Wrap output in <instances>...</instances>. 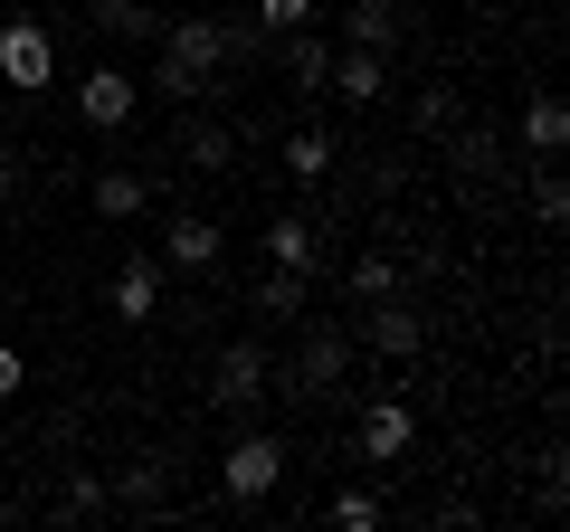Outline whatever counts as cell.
<instances>
[{"label":"cell","instance_id":"30","mask_svg":"<svg viewBox=\"0 0 570 532\" xmlns=\"http://www.w3.org/2000/svg\"><path fill=\"white\" fill-rule=\"evenodd\" d=\"M0 305H10V266H0Z\"/></svg>","mask_w":570,"mask_h":532},{"label":"cell","instance_id":"20","mask_svg":"<svg viewBox=\"0 0 570 532\" xmlns=\"http://www.w3.org/2000/svg\"><path fill=\"white\" fill-rule=\"evenodd\" d=\"M115 504H142V513L163 504V456H134V466L115 475Z\"/></svg>","mask_w":570,"mask_h":532},{"label":"cell","instance_id":"19","mask_svg":"<svg viewBox=\"0 0 570 532\" xmlns=\"http://www.w3.org/2000/svg\"><path fill=\"white\" fill-rule=\"evenodd\" d=\"M257 314H305V266H266V286H257Z\"/></svg>","mask_w":570,"mask_h":532},{"label":"cell","instance_id":"22","mask_svg":"<svg viewBox=\"0 0 570 532\" xmlns=\"http://www.w3.org/2000/svg\"><path fill=\"white\" fill-rule=\"evenodd\" d=\"M96 513H105V475H67V494H58V523H96Z\"/></svg>","mask_w":570,"mask_h":532},{"label":"cell","instance_id":"4","mask_svg":"<svg viewBox=\"0 0 570 532\" xmlns=\"http://www.w3.org/2000/svg\"><path fill=\"white\" fill-rule=\"evenodd\" d=\"M266 381H276V371H266V343H228L219 362H209V410H257Z\"/></svg>","mask_w":570,"mask_h":532},{"label":"cell","instance_id":"26","mask_svg":"<svg viewBox=\"0 0 570 532\" xmlns=\"http://www.w3.org/2000/svg\"><path fill=\"white\" fill-rule=\"evenodd\" d=\"M314 20V0H257V29L266 39H285V29H305Z\"/></svg>","mask_w":570,"mask_h":532},{"label":"cell","instance_id":"3","mask_svg":"<svg viewBox=\"0 0 570 532\" xmlns=\"http://www.w3.org/2000/svg\"><path fill=\"white\" fill-rule=\"evenodd\" d=\"M163 58L209 96V77L228 67V20H209V10H190V20H163Z\"/></svg>","mask_w":570,"mask_h":532},{"label":"cell","instance_id":"7","mask_svg":"<svg viewBox=\"0 0 570 532\" xmlns=\"http://www.w3.org/2000/svg\"><path fill=\"white\" fill-rule=\"evenodd\" d=\"M105 305H115L124 324H153V314H163V257H124L115 286H105Z\"/></svg>","mask_w":570,"mask_h":532},{"label":"cell","instance_id":"17","mask_svg":"<svg viewBox=\"0 0 570 532\" xmlns=\"http://www.w3.org/2000/svg\"><path fill=\"white\" fill-rule=\"evenodd\" d=\"M523 144L542 152V162L570 144V105H561V96H532V105H523Z\"/></svg>","mask_w":570,"mask_h":532},{"label":"cell","instance_id":"10","mask_svg":"<svg viewBox=\"0 0 570 532\" xmlns=\"http://www.w3.org/2000/svg\"><path fill=\"white\" fill-rule=\"evenodd\" d=\"M86 200H96V219H142V209H153V181L124 171V162H105L96 181H86Z\"/></svg>","mask_w":570,"mask_h":532},{"label":"cell","instance_id":"13","mask_svg":"<svg viewBox=\"0 0 570 532\" xmlns=\"http://www.w3.org/2000/svg\"><path fill=\"white\" fill-rule=\"evenodd\" d=\"M343 39L371 48V58H390V39H400V10H390V0H352V10H343Z\"/></svg>","mask_w":570,"mask_h":532},{"label":"cell","instance_id":"9","mask_svg":"<svg viewBox=\"0 0 570 532\" xmlns=\"http://www.w3.org/2000/svg\"><path fill=\"white\" fill-rule=\"evenodd\" d=\"M219 219H200V209H181V219H163V266H219Z\"/></svg>","mask_w":570,"mask_h":532},{"label":"cell","instance_id":"11","mask_svg":"<svg viewBox=\"0 0 570 532\" xmlns=\"http://www.w3.org/2000/svg\"><path fill=\"white\" fill-rule=\"evenodd\" d=\"M362 333H371V352H390V362H400V352H419V343H428V324H419V314L400 305V295H381V305L362 314Z\"/></svg>","mask_w":570,"mask_h":532},{"label":"cell","instance_id":"18","mask_svg":"<svg viewBox=\"0 0 570 532\" xmlns=\"http://www.w3.org/2000/svg\"><path fill=\"white\" fill-rule=\"evenodd\" d=\"M228 152H238V144H228V124H200V115L181 124V162L190 171H228Z\"/></svg>","mask_w":570,"mask_h":532},{"label":"cell","instance_id":"8","mask_svg":"<svg viewBox=\"0 0 570 532\" xmlns=\"http://www.w3.org/2000/svg\"><path fill=\"white\" fill-rule=\"evenodd\" d=\"M324 96H343V105H381V96H390V58H371V48H333Z\"/></svg>","mask_w":570,"mask_h":532},{"label":"cell","instance_id":"12","mask_svg":"<svg viewBox=\"0 0 570 532\" xmlns=\"http://www.w3.org/2000/svg\"><path fill=\"white\" fill-rule=\"evenodd\" d=\"M343 371H352V343H343V333H305V362H295V381H285V390H333Z\"/></svg>","mask_w":570,"mask_h":532},{"label":"cell","instance_id":"27","mask_svg":"<svg viewBox=\"0 0 570 532\" xmlns=\"http://www.w3.org/2000/svg\"><path fill=\"white\" fill-rule=\"evenodd\" d=\"M448 124H456V86H428L419 96V134H448Z\"/></svg>","mask_w":570,"mask_h":532},{"label":"cell","instance_id":"28","mask_svg":"<svg viewBox=\"0 0 570 532\" xmlns=\"http://www.w3.org/2000/svg\"><path fill=\"white\" fill-rule=\"evenodd\" d=\"M20 390H29V352L0 343V400H20Z\"/></svg>","mask_w":570,"mask_h":532},{"label":"cell","instance_id":"2","mask_svg":"<svg viewBox=\"0 0 570 532\" xmlns=\"http://www.w3.org/2000/svg\"><path fill=\"white\" fill-rule=\"evenodd\" d=\"M285 485V437H266V428H247L238 447L219 456V494L228 504H266V494Z\"/></svg>","mask_w":570,"mask_h":532},{"label":"cell","instance_id":"5","mask_svg":"<svg viewBox=\"0 0 570 532\" xmlns=\"http://www.w3.org/2000/svg\"><path fill=\"white\" fill-rule=\"evenodd\" d=\"M409 437H419V418H409V400H362V418H352V447L371 456V466H400Z\"/></svg>","mask_w":570,"mask_h":532},{"label":"cell","instance_id":"16","mask_svg":"<svg viewBox=\"0 0 570 532\" xmlns=\"http://www.w3.org/2000/svg\"><path fill=\"white\" fill-rule=\"evenodd\" d=\"M285 77L305 86V96H314V86H324V77H333V48H324V39H314V20H305V29H285Z\"/></svg>","mask_w":570,"mask_h":532},{"label":"cell","instance_id":"15","mask_svg":"<svg viewBox=\"0 0 570 532\" xmlns=\"http://www.w3.org/2000/svg\"><path fill=\"white\" fill-rule=\"evenodd\" d=\"M86 10H96L105 39H163V10L153 0H86Z\"/></svg>","mask_w":570,"mask_h":532},{"label":"cell","instance_id":"29","mask_svg":"<svg viewBox=\"0 0 570 532\" xmlns=\"http://www.w3.org/2000/svg\"><path fill=\"white\" fill-rule=\"evenodd\" d=\"M10 190H20V162H10V152H0V200H10Z\"/></svg>","mask_w":570,"mask_h":532},{"label":"cell","instance_id":"24","mask_svg":"<svg viewBox=\"0 0 570 532\" xmlns=\"http://www.w3.org/2000/svg\"><path fill=\"white\" fill-rule=\"evenodd\" d=\"M333 523H343V532H381V494L343 485V494H333Z\"/></svg>","mask_w":570,"mask_h":532},{"label":"cell","instance_id":"21","mask_svg":"<svg viewBox=\"0 0 570 532\" xmlns=\"http://www.w3.org/2000/svg\"><path fill=\"white\" fill-rule=\"evenodd\" d=\"M285 171H295V181H324V171H333V144L314 134V124H305V134H285Z\"/></svg>","mask_w":570,"mask_h":532},{"label":"cell","instance_id":"1","mask_svg":"<svg viewBox=\"0 0 570 532\" xmlns=\"http://www.w3.org/2000/svg\"><path fill=\"white\" fill-rule=\"evenodd\" d=\"M0 86H20V96L58 86V29H48L39 10H20V20H0Z\"/></svg>","mask_w":570,"mask_h":532},{"label":"cell","instance_id":"25","mask_svg":"<svg viewBox=\"0 0 570 532\" xmlns=\"http://www.w3.org/2000/svg\"><path fill=\"white\" fill-rule=\"evenodd\" d=\"M532 219H542V228L570 219V181H561V171H542V181H532Z\"/></svg>","mask_w":570,"mask_h":532},{"label":"cell","instance_id":"6","mask_svg":"<svg viewBox=\"0 0 570 532\" xmlns=\"http://www.w3.org/2000/svg\"><path fill=\"white\" fill-rule=\"evenodd\" d=\"M134 105H142V86L124 77L115 58H105V67H86V77H77V115L96 124V134H115V124H134Z\"/></svg>","mask_w":570,"mask_h":532},{"label":"cell","instance_id":"23","mask_svg":"<svg viewBox=\"0 0 570 532\" xmlns=\"http://www.w3.org/2000/svg\"><path fill=\"white\" fill-rule=\"evenodd\" d=\"M381 295H400V266L390 257H352V305H381Z\"/></svg>","mask_w":570,"mask_h":532},{"label":"cell","instance_id":"14","mask_svg":"<svg viewBox=\"0 0 570 532\" xmlns=\"http://www.w3.org/2000/svg\"><path fill=\"white\" fill-rule=\"evenodd\" d=\"M266 266H305V276H314V219L276 209V219H266Z\"/></svg>","mask_w":570,"mask_h":532}]
</instances>
